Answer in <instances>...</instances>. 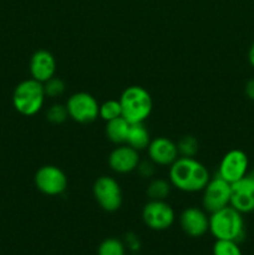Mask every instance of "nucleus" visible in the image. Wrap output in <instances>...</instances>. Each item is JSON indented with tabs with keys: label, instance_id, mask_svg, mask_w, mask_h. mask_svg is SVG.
Instances as JSON below:
<instances>
[{
	"label": "nucleus",
	"instance_id": "4468645a",
	"mask_svg": "<svg viewBox=\"0 0 254 255\" xmlns=\"http://www.w3.org/2000/svg\"><path fill=\"white\" fill-rule=\"evenodd\" d=\"M231 206L242 214L254 212V182L247 176L232 183Z\"/></svg>",
	"mask_w": 254,
	"mask_h": 255
},
{
	"label": "nucleus",
	"instance_id": "a211bd4d",
	"mask_svg": "<svg viewBox=\"0 0 254 255\" xmlns=\"http://www.w3.org/2000/svg\"><path fill=\"white\" fill-rule=\"evenodd\" d=\"M172 184L163 178H153L147 186L146 194L149 201H166L171 193Z\"/></svg>",
	"mask_w": 254,
	"mask_h": 255
},
{
	"label": "nucleus",
	"instance_id": "aec40b11",
	"mask_svg": "<svg viewBox=\"0 0 254 255\" xmlns=\"http://www.w3.org/2000/svg\"><path fill=\"white\" fill-rule=\"evenodd\" d=\"M120 116H122V111L119 100H107L100 105L99 117H101L105 122H109Z\"/></svg>",
	"mask_w": 254,
	"mask_h": 255
},
{
	"label": "nucleus",
	"instance_id": "9d476101",
	"mask_svg": "<svg viewBox=\"0 0 254 255\" xmlns=\"http://www.w3.org/2000/svg\"><path fill=\"white\" fill-rule=\"evenodd\" d=\"M249 159L242 149H231L222 158L218 167V176L228 183H236L248 173Z\"/></svg>",
	"mask_w": 254,
	"mask_h": 255
},
{
	"label": "nucleus",
	"instance_id": "cd10ccee",
	"mask_svg": "<svg viewBox=\"0 0 254 255\" xmlns=\"http://www.w3.org/2000/svg\"><path fill=\"white\" fill-rule=\"evenodd\" d=\"M247 177H248L249 179H252V181L254 182V168L252 169V171H248V173H247Z\"/></svg>",
	"mask_w": 254,
	"mask_h": 255
},
{
	"label": "nucleus",
	"instance_id": "0eeeda50",
	"mask_svg": "<svg viewBox=\"0 0 254 255\" xmlns=\"http://www.w3.org/2000/svg\"><path fill=\"white\" fill-rule=\"evenodd\" d=\"M202 206L207 213H213L227 206H231L232 184L224 181L221 176L216 174L209 179L207 186L203 188Z\"/></svg>",
	"mask_w": 254,
	"mask_h": 255
},
{
	"label": "nucleus",
	"instance_id": "6ab92c4d",
	"mask_svg": "<svg viewBox=\"0 0 254 255\" xmlns=\"http://www.w3.org/2000/svg\"><path fill=\"white\" fill-rule=\"evenodd\" d=\"M177 149H178V154L181 157H194L198 153L199 149L198 139L192 134H186L178 139Z\"/></svg>",
	"mask_w": 254,
	"mask_h": 255
},
{
	"label": "nucleus",
	"instance_id": "a878e982",
	"mask_svg": "<svg viewBox=\"0 0 254 255\" xmlns=\"http://www.w3.org/2000/svg\"><path fill=\"white\" fill-rule=\"evenodd\" d=\"M244 91H246L247 97H248L249 100H252V101H254V79H251L247 82Z\"/></svg>",
	"mask_w": 254,
	"mask_h": 255
},
{
	"label": "nucleus",
	"instance_id": "2eb2a0df",
	"mask_svg": "<svg viewBox=\"0 0 254 255\" xmlns=\"http://www.w3.org/2000/svg\"><path fill=\"white\" fill-rule=\"evenodd\" d=\"M29 70L31 79L44 84L47 80L55 76L56 60H55L54 55L47 50H37L30 59Z\"/></svg>",
	"mask_w": 254,
	"mask_h": 255
},
{
	"label": "nucleus",
	"instance_id": "39448f33",
	"mask_svg": "<svg viewBox=\"0 0 254 255\" xmlns=\"http://www.w3.org/2000/svg\"><path fill=\"white\" fill-rule=\"evenodd\" d=\"M95 201L105 212L114 213L122 206V189L119 182L110 176H101L92 186Z\"/></svg>",
	"mask_w": 254,
	"mask_h": 255
},
{
	"label": "nucleus",
	"instance_id": "393cba45",
	"mask_svg": "<svg viewBox=\"0 0 254 255\" xmlns=\"http://www.w3.org/2000/svg\"><path fill=\"white\" fill-rule=\"evenodd\" d=\"M137 173L142 177V178H152L156 173V164L149 159V161H139L138 166L136 168Z\"/></svg>",
	"mask_w": 254,
	"mask_h": 255
},
{
	"label": "nucleus",
	"instance_id": "7ed1b4c3",
	"mask_svg": "<svg viewBox=\"0 0 254 255\" xmlns=\"http://www.w3.org/2000/svg\"><path fill=\"white\" fill-rule=\"evenodd\" d=\"M119 101L121 105L122 117L131 125L143 124L153 109V101L149 92L138 85L126 87Z\"/></svg>",
	"mask_w": 254,
	"mask_h": 255
},
{
	"label": "nucleus",
	"instance_id": "b1692460",
	"mask_svg": "<svg viewBox=\"0 0 254 255\" xmlns=\"http://www.w3.org/2000/svg\"><path fill=\"white\" fill-rule=\"evenodd\" d=\"M44 86V92L45 96L50 97V99H56V97H60L64 95L65 90H66V85L62 81L60 77H51L50 80H47L46 82L42 84Z\"/></svg>",
	"mask_w": 254,
	"mask_h": 255
},
{
	"label": "nucleus",
	"instance_id": "f257e3e1",
	"mask_svg": "<svg viewBox=\"0 0 254 255\" xmlns=\"http://www.w3.org/2000/svg\"><path fill=\"white\" fill-rule=\"evenodd\" d=\"M168 176L172 187L186 193L203 191L211 179L208 168L194 157H178L169 166Z\"/></svg>",
	"mask_w": 254,
	"mask_h": 255
},
{
	"label": "nucleus",
	"instance_id": "1a4fd4ad",
	"mask_svg": "<svg viewBox=\"0 0 254 255\" xmlns=\"http://www.w3.org/2000/svg\"><path fill=\"white\" fill-rule=\"evenodd\" d=\"M176 214L166 201H148L142 208V221L152 231H166L174 223Z\"/></svg>",
	"mask_w": 254,
	"mask_h": 255
},
{
	"label": "nucleus",
	"instance_id": "423d86ee",
	"mask_svg": "<svg viewBox=\"0 0 254 255\" xmlns=\"http://www.w3.org/2000/svg\"><path fill=\"white\" fill-rule=\"evenodd\" d=\"M66 109L72 121L81 125L92 124L99 117L100 104L89 92H75L67 99Z\"/></svg>",
	"mask_w": 254,
	"mask_h": 255
},
{
	"label": "nucleus",
	"instance_id": "f3484780",
	"mask_svg": "<svg viewBox=\"0 0 254 255\" xmlns=\"http://www.w3.org/2000/svg\"><path fill=\"white\" fill-rule=\"evenodd\" d=\"M149 142H151V136H149V132L144 124H132L129 126L126 144L139 152L146 149Z\"/></svg>",
	"mask_w": 254,
	"mask_h": 255
},
{
	"label": "nucleus",
	"instance_id": "f03ea898",
	"mask_svg": "<svg viewBox=\"0 0 254 255\" xmlns=\"http://www.w3.org/2000/svg\"><path fill=\"white\" fill-rule=\"evenodd\" d=\"M209 232L216 239L241 243L246 237L243 214L232 206L213 212L209 217Z\"/></svg>",
	"mask_w": 254,
	"mask_h": 255
},
{
	"label": "nucleus",
	"instance_id": "ddd939ff",
	"mask_svg": "<svg viewBox=\"0 0 254 255\" xmlns=\"http://www.w3.org/2000/svg\"><path fill=\"white\" fill-rule=\"evenodd\" d=\"M147 151H148L149 159L156 166L161 167L171 166L179 157L177 143L163 136L151 139L148 147H147Z\"/></svg>",
	"mask_w": 254,
	"mask_h": 255
},
{
	"label": "nucleus",
	"instance_id": "f8f14e48",
	"mask_svg": "<svg viewBox=\"0 0 254 255\" xmlns=\"http://www.w3.org/2000/svg\"><path fill=\"white\" fill-rule=\"evenodd\" d=\"M179 226L187 236L199 238L209 232V217L204 209L188 207L179 216Z\"/></svg>",
	"mask_w": 254,
	"mask_h": 255
},
{
	"label": "nucleus",
	"instance_id": "bb28decb",
	"mask_svg": "<svg viewBox=\"0 0 254 255\" xmlns=\"http://www.w3.org/2000/svg\"><path fill=\"white\" fill-rule=\"evenodd\" d=\"M248 60H249V64H251L252 67L254 69V42L251 45V49H249Z\"/></svg>",
	"mask_w": 254,
	"mask_h": 255
},
{
	"label": "nucleus",
	"instance_id": "dca6fc26",
	"mask_svg": "<svg viewBox=\"0 0 254 255\" xmlns=\"http://www.w3.org/2000/svg\"><path fill=\"white\" fill-rule=\"evenodd\" d=\"M129 126H131V124H128L122 116L106 122L105 133H106L107 139L114 144H117V146L125 144L127 141V136H128Z\"/></svg>",
	"mask_w": 254,
	"mask_h": 255
},
{
	"label": "nucleus",
	"instance_id": "5701e85b",
	"mask_svg": "<svg viewBox=\"0 0 254 255\" xmlns=\"http://www.w3.org/2000/svg\"><path fill=\"white\" fill-rule=\"evenodd\" d=\"M46 120L52 125H61L69 119V112H67L66 105L54 104L47 109Z\"/></svg>",
	"mask_w": 254,
	"mask_h": 255
},
{
	"label": "nucleus",
	"instance_id": "20e7f679",
	"mask_svg": "<svg viewBox=\"0 0 254 255\" xmlns=\"http://www.w3.org/2000/svg\"><path fill=\"white\" fill-rule=\"evenodd\" d=\"M46 96L41 82L27 79L20 82L12 92V105L22 116H34L44 106Z\"/></svg>",
	"mask_w": 254,
	"mask_h": 255
},
{
	"label": "nucleus",
	"instance_id": "9b49d317",
	"mask_svg": "<svg viewBox=\"0 0 254 255\" xmlns=\"http://www.w3.org/2000/svg\"><path fill=\"white\" fill-rule=\"evenodd\" d=\"M109 167L119 174H127L136 171L139 163V153L128 144H119L109 154Z\"/></svg>",
	"mask_w": 254,
	"mask_h": 255
},
{
	"label": "nucleus",
	"instance_id": "6e6552de",
	"mask_svg": "<svg viewBox=\"0 0 254 255\" xmlns=\"http://www.w3.org/2000/svg\"><path fill=\"white\" fill-rule=\"evenodd\" d=\"M36 188L45 196L55 197L64 193L67 188V177L61 168L54 164L40 167L34 177Z\"/></svg>",
	"mask_w": 254,
	"mask_h": 255
},
{
	"label": "nucleus",
	"instance_id": "412c9836",
	"mask_svg": "<svg viewBox=\"0 0 254 255\" xmlns=\"http://www.w3.org/2000/svg\"><path fill=\"white\" fill-rule=\"evenodd\" d=\"M97 255H125V246L116 238H107L97 248Z\"/></svg>",
	"mask_w": 254,
	"mask_h": 255
},
{
	"label": "nucleus",
	"instance_id": "4be33fe9",
	"mask_svg": "<svg viewBox=\"0 0 254 255\" xmlns=\"http://www.w3.org/2000/svg\"><path fill=\"white\" fill-rule=\"evenodd\" d=\"M212 252L213 255H242L239 243L234 241H223V239H217Z\"/></svg>",
	"mask_w": 254,
	"mask_h": 255
}]
</instances>
